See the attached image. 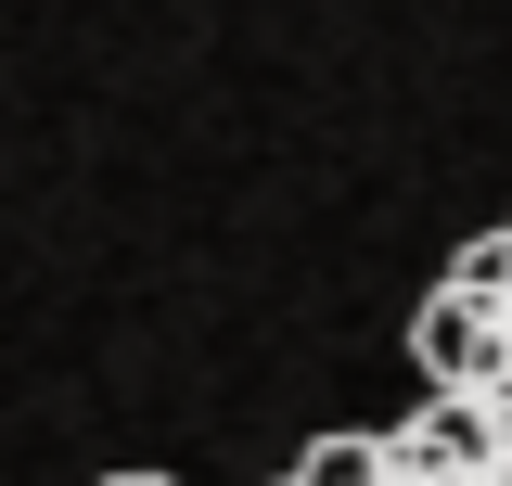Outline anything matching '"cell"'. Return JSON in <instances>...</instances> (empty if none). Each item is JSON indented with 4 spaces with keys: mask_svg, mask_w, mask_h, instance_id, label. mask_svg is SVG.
Returning <instances> with one entry per match:
<instances>
[{
    "mask_svg": "<svg viewBox=\"0 0 512 486\" xmlns=\"http://www.w3.org/2000/svg\"><path fill=\"white\" fill-rule=\"evenodd\" d=\"M410 359H423L436 397H487V307L461 295V282H436L423 320H410Z\"/></svg>",
    "mask_w": 512,
    "mask_h": 486,
    "instance_id": "6da1fadb",
    "label": "cell"
},
{
    "mask_svg": "<svg viewBox=\"0 0 512 486\" xmlns=\"http://www.w3.org/2000/svg\"><path fill=\"white\" fill-rule=\"evenodd\" d=\"M448 282L487 307V397H474V410H487V423H500V448H512V231H487Z\"/></svg>",
    "mask_w": 512,
    "mask_h": 486,
    "instance_id": "7a4b0ae2",
    "label": "cell"
},
{
    "mask_svg": "<svg viewBox=\"0 0 512 486\" xmlns=\"http://www.w3.org/2000/svg\"><path fill=\"white\" fill-rule=\"evenodd\" d=\"M295 486H397V448L384 435H320L308 461H295Z\"/></svg>",
    "mask_w": 512,
    "mask_h": 486,
    "instance_id": "3957f363",
    "label": "cell"
},
{
    "mask_svg": "<svg viewBox=\"0 0 512 486\" xmlns=\"http://www.w3.org/2000/svg\"><path fill=\"white\" fill-rule=\"evenodd\" d=\"M116 486H167V474H116Z\"/></svg>",
    "mask_w": 512,
    "mask_h": 486,
    "instance_id": "277c9868",
    "label": "cell"
}]
</instances>
